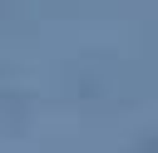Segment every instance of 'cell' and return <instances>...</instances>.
Listing matches in <instances>:
<instances>
[]
</instances>
